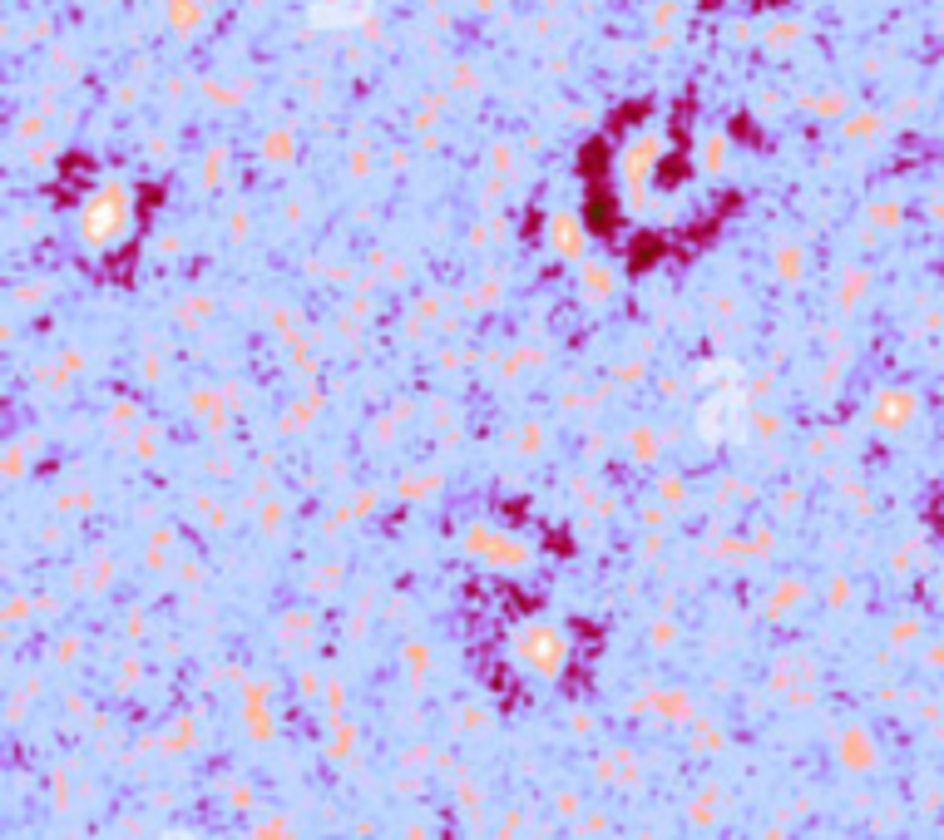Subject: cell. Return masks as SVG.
I'll use <instances>...</instances> for the list:
<instances>
[{
    "mask_svg": "<svg viewBox=\"0 0 944 840\" xmlns=\"http://www.w3.org/2000/svg\"><path fill=\"white\" fill-rule=\"evenodd\" d=\"M870 415H875L880 425H890V430H895V425H904V421L914 415V405H910V395H880Z\"/></svg>",
    "mask_w": 944,
    "mask_h": 840,
    "instance_id": "cell-4",
    "label": "cell"
},
{
    "mask_svg": "<svg viewBox=\"0 0 944 840\" xmlns=\"http://www.w3.org/2000/svg\"><path fill=\"white\" fill-rule=\"evenodd\" d=\"M515 652L529 662L535 672H544V677H554L559 668H564V632L549 628V623H535V628L519 632Z\"/></svg>",
    "mask_w": 944,
    "mask_h": 840,
    "instance_id": "cell-3",
    "label": "cell"
},
{
    "mask_svg": "<svg viewBox=\"0 0 944 840\" xmlns=\"http://www.w3.org/2000/svg\"><path fill=\"white\" fill-rule=\"evenodd\" d=\"M465 549L475 553L480 563H490V569H519V563H529L525 544L509 539L505 529H490V524H475V529L465 534Z\"/></svg>",
    "mask_w": 944,
    "mask_h": 840,
    "instance_id": "cell-2",
    "label": "cell"
},
{
    "mask_svg": "<svg viewBox=\"0 0 944 840\" xmlns=\"http://www.w3.org/2000/svg\"><path fill=\"white\" fill-rule=\"evenodd\" d=\"M139 227V203H134L124 178H100L75 208V243L85 257H114L130 247Z\"/></svg>",
    "mask_w": 944,
    "mask_h": 840,
    "instance_id": "cell-1",
    "label": "cell"
}]
</instances>
